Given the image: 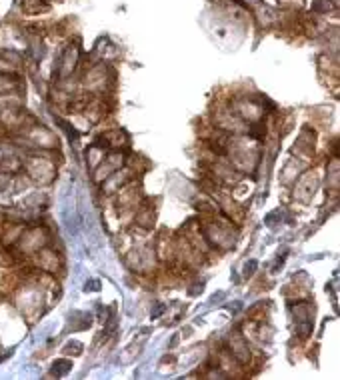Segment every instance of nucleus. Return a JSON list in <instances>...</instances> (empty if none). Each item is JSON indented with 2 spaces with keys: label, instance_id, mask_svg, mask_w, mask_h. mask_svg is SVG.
Instances as JSON below:
<instances>
[{
  "label": "nucleus",
  "instance_id": "1",
  "mask_svg": "<svg viewBox=\"0 0 340 380\" xmlns=\"http://www.w3.org/2000/svg\"><path fill=\"white\" fill-rule=\"evenodd\" d=\"M70 368H72V362H70V360H56V362L52 364V374L62 376V374H66Z\"/></svg>",
  "mask_w": 340,
  "mask_h": 380
},
{
  "label": "nucleus",
  "instance_id": "2",
  "mask_svg": "<svg viewBox=\"0 0 340 380\" xmlns=\"http://www.w3.org/2000/svg\"><path fill=\"white\" fill-rule=\"evenodd\" d=\"M254 270H256V260H250V262H246V264H244V276L254 274Z\"/></svg>",
  "mask_w": 340,
  "mask_h": 380
},
{
  "label": "nucleus",
  "instance_id": "3",
  "mask_svg": "<svg viewBox=\"0 0 340 380\" xmlns=\"http://www.w3.org/2000/svg\"><path fill=\"white\" fill-rule=\"evenodd\" d=\"M86 290H92V292L100 290V282H98V280H88V282H86Z\"/></svg>",
  "mask_w": 340,
  "mask_h": 380
},
{
  "label": "nucleus",
  "instance_id": "4",
  "mask_svg": "<svg viewBox=\"0 0 340 380\" xmlns=\"http://www.w3.org/2000/svg\"><path fill=\"white\" fill-rule=\"evenodd\" d=\"M162 312H164V306L160 304V306H156V310L152 312V318H156V316H158V314H162Z\"/></svg>",
  "mask_w": 340,
  "mask_h": 380
},
{
  "label": "nucleus",
  "instance_id": "5",
  "mask_svg": "<svg viewBox=\"0 0 340 380\" xmlns=\"http://www.w3.org/2000/svg\"><path fill=\"white\" fill-rule=\"evenodd\" d=\"M10 356H12V350H8V352H4V354H0V362L6 360V358H10Z\"/></svg>",
  "mask_w": 340,
  "mask_h": 380
}]
</instances>
